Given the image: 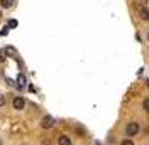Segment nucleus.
<instances>
[{
	"label": "nucleus",
	"mask_w": 149,
	"mask_h": 145,
	"mask_svg": "<svg viewBox=\"0 0 149 145\" xmlns=\"http://www.w3.org/2000/svg\"><path fill=\"white\" fill-rule=\"evenodd\" d=\"M137 132H139V123L137 122H130L129 125H127V128H125V133L129 137L137 135Z\"/></svg>",
	"instance_id": "nucleus-1"
},
{
	"label": "nucleus",
	"mask_w": 149,
	"mask_h": 145,
	"mask_svg": "<svg viewBox=\"0 0 149 145\" xmlns=\"http://www.w3.org/2000/svg\"><path fill=\"white\" fill-rule=\"evenodd\" d=\"M53 125H54V118L51 117V115H46V117L41 120V127L44 128V130H49Z\"/></svg>",
	"instance_id": "nucleus-2"
},
{
	"label": "nucleus",
	"mask_w": 149,
	"mask_h": 145,
	"mask_svg": "<svg viewBox=\"0 0 149 145\" xmlns=\"http://www.w3.org/2000/svg\"><path fill=\"white\" fill-rule=\"evenodd\" d=\"M12 105H14V108H15V110H24V106H26V101H24V98H22V96H15V98H14V101H12Z\"/></svg>",
	"instance_id": "nucleus-3"
},
{
	"label": "nucleus",
	"mask_w": 149,
	"mask_h": 145,
	"mask_svg": "<svg viewBox=\"0 0 149 145\" xmlns=\"http://www.w3.org/2000/svg\"><path fill=\"white\" fill-rule=\"evenodd\" d=\"M139 15H141L142 20H149V9L144 7V5H141L139 7Z\"/></svg>",
	"instance_id": "nucleus-4"
},
{
	"label": "nucleus",
	"mask_w": 149,
	"mask_h": 145,
	"mask_svg": "<svg viewBox=\"0 0 149 145\" xmlns=\"http://www.w3.org/2000/svg\"><path fill=\"white\" fill-rule=\"evenodd\" d=\"M26 83H27L26 76H24V74H19V76H17V88H24V86H26Z\"/></svg>",
	"instance_id": "nucleus-5"
},
{
	"label": "nucleus",
	"mask_w": 149,
	"mask_h": 145,
	"mask_svg": "<svg viewBox=\"0 0 149 145\" xmlns=\"http://www.w3.org/2000/svg\"><path fill=\"white\" fill-rule=\"evenodd\" d=\"M58 144L59 145H71V140H70V137L61 135L59 138H58Z\"/></svg>",
	"instance_id": "nucleus-6"
},
{
	"label": "nucleus",
	"mask_w": 149,
	"mask_h": 145,
	"mask_svg": "<svg viewBox=\"0 0 149 145\" xmlns=\"http://www.w3.org/2000/svg\"><path fill=\"white\" fill-rule=\"evenodd\" d=\"M0 5H2L3 9H10V7L14 5V0H0Z\"/></svg>",
	"instance_id": "nucleus-7"
},
{
	"label": "nucleus",
	"mask_w": 149,
	"mask_h": 145,
	"mask_svg": "<svg viewBox=\"0 0 149 145\" xmlns=\"http://www.w3.org/2000/svg\"><path fill=\"white\" fill-rule=\"evenodd\" d=\"M142 108L149 113V98H148V100H144V103H142Z\"/></svg>",
	"instance_id": "nucleus-8"
},
{
	"label": "nucleus",
	"mask_w": 149,
	"mask_h": 145,
	"mask_svg": "<svg viewBox=\"0 0 149 145\" xmlns=\"http://www.w3.org/2000/svg\"><path fill=\"white\" fill-rule=\"evenodd\" d=\"M0 61H5V49H0Z\"/></svg>",
	"instance_id": "nucleus-9"
},
{
	"label": "nucleus",
	"mask_w": 149,
	"mask_h": 145,
	"mask_svg": "<svg viewBox=\"0 0 149 145\" xmlns=\"http://www.w3.org/2000/svg\"><path fill=\"white\" fill-rule=\"evenodd\" d=\"M120 145H134V142H132V140H122Z\"/></svg>",
	"instance_id": "nucleus-10"
},
{
	"label": "nucleus",
	"mask_w": 149,
	"mask_h": 145,
	"mask_svg": "<svg viewBox=\"0 0 149 145\" xmlns=\"http://www.w3.org/2000/svg\"><path fill=\"white\" fill-rule=\"evenodd\" d=\"M5 105V98H3V95H0V106H3Z\"/></svg>",
	"instance_id": "nucleus-11"
},
{
	"label": "nucleus",
	"mask_w": 149,
	"mask_h": 145,
	"mask_svg": "<svg viewBox=\"0 0 149 145\" xmlns=\"http://www.w3.org/2000/svg\"><path fill=\"white\" fill-rule=\"evenodd\" d=\"M9 26H10V27H15V26H17V20H10Z\"/></svg>",
	"instance_id": "nucleus-12"
},
{
	"label": "nucleus",
	"mask_w": 149,
	"mask_h": 145,
	"mask_svg": "<svg viewBox=\"0 0 149 145\" xmlns=\"http://www.w3.org/2000/svg\"><path fill=\"white\" fill-rule=\"evenodd\" d=\"M148 88H149V79H148Z\"/></svg>",
	"instance_id": "nucleus-13"
},
{
	"label": "nucleus",
	"mask_w": 149,
	"mask_h": 145,
	"mask_svg": "<svg viewBox=\"0 0 149 145\" xmlns=\"http://www.w3.org/2000/svg\"><path fill=\"white\" fill-rule=\"evenodd\" d=\"M148 41H149V34H148Z\"/></svg>",
	"instance_id": "nucleus-14"
},
{
	"label": "nucleus",
	"mask_w": 149,
	"mask_h": 145,
	"mask_svg": "<svg viewBox=\"0 0 149 145\" xmlns=\"http://www.w3.org/2000/svg\"><path fill=\"white\" fill-rule=\"evenodd\" d=\"M0 145H2V142H0Z\"/></svg>",
	"instance_id": "nucleus-15"
},
{
	"label": "nucleus",
	"mask_w": 149,
	"mask_h": 145,
	"mask_svg": "<svg viewBox=\"0 0 149 145\" xmlns=\"http://www.w3.org/2000/svg\"><path fill=\"white\" fill-rule=\"evenodd\" d=\"M0 15H2V14H0Z\"/></svg>",
	"instance_id": "nucleus-16"
}]
</instances>
